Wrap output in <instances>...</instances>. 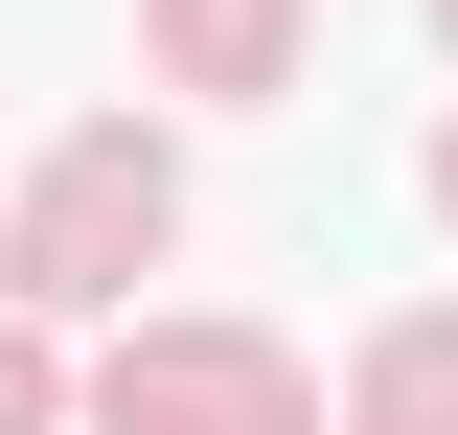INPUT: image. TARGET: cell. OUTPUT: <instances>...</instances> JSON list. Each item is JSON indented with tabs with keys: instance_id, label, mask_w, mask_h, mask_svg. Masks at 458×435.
<instances>
[{
	"instance_id": "6da1fadb",
	"label": "cell",
	"mask_w": 458,
	"mask_h": 435,
	"mask_svg": "<svg viewBox=\"0 0 458 435\" xmlns=\"http://www.w3.org/2000/svg\"><path fill=\"white\" fill-rule=\"evenodd\" d=\"M161 229H183L161 138H69L47 207H23V298H138V252H161Z\"/></svg>"
},
{
	"instance_id": "7a4b0ae2",
	"label": "cell",
	"mask_w": 458,
	"mask_h": 435,
	"mask_svg": "<svg viewBox=\"0 0 458 435\" xmlns=\"http://www.w3.org/2000/svg\"><path fill=\"white\" fill-rule=\"evenodd\" d=\"M161 47L207 69V92H276V47H298V0H161Z\"/></svg>"
},
{
	"instance_id": "3957f363",
	"label": "cell",
	"mask_w": 458,
	"mask_h": 435,
	"mask_svg": "<svg viewBox=\"0 0 458 435\" xmlns=\"http://www.w3.org/2000/svg\"><path fill=\"white\" fill-rule=\"evenodd\" d=\"M367 435H458V321H412L390 367H367Z\"/></svg>"
},
{
	"instance_id": "277c9868",
	"label": "cell",
	"mask_w": 458,
	"mask_h": 435,
	"mask_svg": "<svg viewBox=\"0 0 458 435\" xmlns=\"http://www.w3.org/2000/svg\"><path fill=\"white\" fill-rule=\"evenodd\" d=\"M0 435H47V344H23V321H0Z\"/></svg>"
},
{
	"instance_id": "5b68a950",
	"label": "cell",
	"mask_w": 458,
	"mask_h": 435,
	"mask_svg": "<svg viewBox=\"0 0 458 435\" xmlns=\"http://www.w3.org/2000/svg\"><path fill=\"white\" fill-rule=\"evenodd\" d=\"M436 207H458V138H436Z\"/></svg>"
},
{
	"instance_id": "8992f818",
	"label": "cell",
	"mask_w": 458,
	"mask_h": 435,
	"mask_svg": "<svg viewBox=\"0 0 458 435\" xmlns=\"http://www.w3.org/2000/svg\"><path fill=\"white\" fill-rule=\"evenodd\" d=\"M436 23H458V0H436Z\"/></svg>"
}]
</instances>
